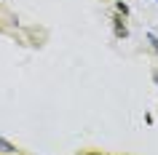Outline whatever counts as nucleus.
Here are the masks:
<instances>
[{
  "label": "nucleus",
  "instance_id": "1",
  "mask_svg": "<svg viewBox=\"0 0 158 155\" xmlns=\"http://www.w3.org/2000/svg\"><path fill=\"white\" fill-rule=\"evenodd\" d=\"M0 153H6V155H11V153H16V147L11 145L8 139H3V137H0Z\"/></svg>",
  "mask_w": 158,
  "mask_h": 155
},
{
  "label": "nucleus",
  "instance_id": "2",
  "mask_svg": "<svg viewBox=\"0 0 158 155\" xmlns=\"http://www.w3.org/2000/svg\"><path fill=\"white\" fill-rule=\"evenodd\" d=\"M148 40H150V43H153V48H156V51H158V38H156V35L150 32V35H148Z\"/></svg>",
  "mask_w": 158,
  "mask_h": 155
}]
</instances>
